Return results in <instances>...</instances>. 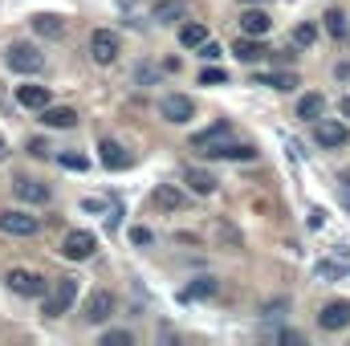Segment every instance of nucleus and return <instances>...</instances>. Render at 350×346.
<instances>
[{
  "mask_svg": "<svg viewBox=\"0 0 350 346\" xmlns=\"http://www.w3.org/2000/svg\"><path fill=\"white\" fill-rule=\"evenodd\" d=\"M4 62H8V70H16V74H37V70L45 66L41 49H37V45H29V41H12V45H8V53H4Z\"/></svg>",
  "mask_w": 350,
  "mask_h": 346,
  "instance_id": "obj_1",
  "label": "nucleus"
},
{
  "mask_svg": "<svg viewBox=\"0 0 350 346\" xmlns=\"http://www.w3.org/2000/svg\"><path fill=\"white\" fill-rule=\"evenodd\" d=\"M228 143H232V131H228V122H216V127H208V131L191 135V147H196V151H204L208 159H220Z\"/></svg>",
  "mask_w": 350,
  "mask_h": 346,
  "instance_id": "obj_2",
  "label": "nucleus"
},
{
  "mask_svg": "<svg viewBox=\"0 0 350 346\" xmlns=\"http://www.w3.org/2000/svg\"><path fill=\"white\" fill-rule=\"evenodd\" d=\"M74 297H78V281H74V277H62V281L53 285V293L45 297L41 314H45V318H62V314L74 306Z\"/></svg>",
  "mask_w": 350,
  "mask_h": 346,
  "instance_id": "obj_3",
  "label": "nucleus"
},
{
  "mask_svg": "<svg viewBox=\"0 0 350 346\" xmlns=\"http://www.w3.org/2000/svg\"><path fill=\"white\" fill-rule=\"evenodd\" d=\"M4 285H8L12 293H21V297H45V277L33 273V269H8Z\"/></svg>",
  "mask_w": 350,
  "mask_h": 346,
  "instance_id": "obj_4",
  "label": "nucleus"
},
{
  "mask_svg": "<svg viewBox=\"0 0 350 346\" xmlns=\"http://www.w3.org/2000/svg\"><path fill=\"white\" fill-rule=\"evenodd\" d=\"M314 139H318V147L338 151V147H347L350 131H347V122H338V118H318L314 122Z\"/></svg>",
  "mask_w": 350,
  "mask_h": 346,
  "instance_id": "obj_5",
  "label": "nucleus"
},
{
  "mask_svg": "<svg viewBox=\"0 0 350 346\" xmlns=\"http://www.w3.org/2000/svg\"><path fill=\"white\" fill-rule=\"evenodd\" d=\"M90 57H94L98 66H110V62L118 57V37H114L110 29H94V33H90Z\"/></svg>",
  "mask_w": 350,
  "mask_h": 346,
  "instance_id": "obj_6",
  "label": "nucleus"
},
{
  "mask_svg": "<svg viewBox=\"0 0 350 346\" xmlns=\"http://www.w3.org/2000/svg\"><path fill=\"white\" fill-rule=\"evenodd\" d=\"M159 114L179 127V122H187V118L196 114V102H191L187 94H163V98H159Z\"/></svg>",
  "mask_w": 350,
  "mask_h": 346,
  "instance_id": "obj_7",
  "label": "nucleus"
},
{
  "mask_svg": "<svg viewBox=\"0 0 350 346\" xmlns=\"http://www.w3.org/2000/svg\"><path fill=\"white\" fill-rule=\"evenodd\" d=\"M110 314H114V297H110V289H94V293L86 297V310H82V318H86L90 326H102Z\"/></svg>",
  "mask_w": 350,
  "mask_h": 346,
  "instance_id": "obj_8",
  "label": "nucleus"
},
{
  "mask_svg": "<svg viewBox=\"0 0 350 346\" xmlns=\"http://www.w3.org/2000/svg\"><path fill=\"white\" fill-rule=\"evenodd\" d=\"M318 326H322L326 334L347 330V326H350V302H326V306H322V314H318Z\"/></svg>",
  "mask_w": 350,
  "mask_h": 346,
  "instance_id": "obj_9",
  "label": "nucleus"
},
{
  "mask_svg": "<svg viewBox=\"0 0 350 346\" xmlns=\"http://www.w3.org/2000/svg\"><path fill=\"white\" fill-rule=\"evenodd\" d=\"M37 228H41L37 216H25V212H0V232H8V237H33Z\"/></svg>",
  "mask_w": 350,
  "mask_h": 346,
  "instance_id": "obj_10",
  "label": "nucleus"
},
{
  "mask_svg": "<svg viewBox=\"0 0 350 346\" xmlns=\"http://www.w3.org/2000/svg\"><path fill=\"white\" fill-rule=\"evenodd\" d=\"M94 232H70L66 241H62V257L66 261H90L94 257Z\"/></svg>",
  "mask_w": 350,
  "mask_h": 346,
  "instance_id": "obj_11",
  "label": "nucleus"
},
{
  "mask_svg": "<svg viewBox=\"0 0 350 346\" xmlns=\"http://www.w3.org/2000/svg\"><path fill=\"white\" fill-rule=\"evenodd\" d=\"M151 200H155V208H163V212H183V208H187V196H183L175 183H159Z\"/></svg>",
  "mask_w": 350,
  "mask_h": 346,
  "instance_id": "obj_12",
  "label": "nucleus"
},
{
  "mask_svg": "<svg viewBox=\"0 0 350 346\" xmlns=\"http://www.w3.org/2000/svg\"><path fill=\"white\" fill-rule=\"evenodd\" d=\"M16 196H21L25 204H49V196H53V191H49V183H41V179H29V175H25V179H16Z\"/></svg>",
  "mask_w": 350,
  "mask_h": 346,
  "instance_id": "obj_13",
  "label": "nucleus"
},
{
  "mask_svg": "<svg viewBox=\"0 0 350 346\" xmlns=\"http://www.w3.org/2000/svg\"><path fill=\"white\" fill-rule=\"evenodd\" d=\"M269 29H273V21H269L265 8H245V12H241V33H249V37H265Z\"/></svg>",
  "mask_w": 350,
  "mask_h": 346,
  "instance_id": "obj_14",
  "label": "nucleus"
},
{
  "mask_svg": "<svg viewBox=\"0 0 350 346\" xmlns=\"http://www.w3.org/2000/svg\"><path fill=\"white\" fill-rule=\"evenodd\" d=\"M232 53H237L241 62H249V66H253V62H261V57L269 53V49L261 45V37H249V33H237V45H232Z\"/></svg>",
  "mask_w": 350,
  "mask_h": 346,
  "instance_id": "obj_15",
  "label": "nucleus"
},
{
  "mask_svg": "<svg viewBox=\"0 0 350 346\" xmlns=\"http://www.w3.org/2000/svg\"><path fill=\"white\" fill-rule=\"evenodd\" d=\"M183 183H187L196 196H212V191H216V175L204 172V168H183Z\"/></svg>",
  "mask_w": 350,
  "mask_h": 346,
  "instance_id": "obj_16",
  "label": "nucleus"
},
{
  "mask_svg": "<svg viewBox=\"0 0 350 346\" xmlns=\"http://www.w3.org/2000/svg\"><path fill=\"white\" fill-rule=\"evenodd\" d=\"M33 29H37L41 37H49V41L66 37V21H62L57 12H37V16H33Z\"/></svg>",
  "mask_w": 350,
  "mask_h": 346,
  "instance_id": "obj_17",
  "label": "nucleus"
},
{
  "mask_svg": "<svg viewBox=\"0 0 350 346\" xmlns=\"http://www.w3.org/2000/svg\"><path fill=\"white\" fill-rule=\"evenodd\" d=\"M41 122L53 127V131H66V127L78 122V110H70V106H45V110H41Z\"/></svg>",
  "mask_w": 350,
  "mask_h": 346,
  "instance_id": "obj_18",
  "label": "nucleus"
},
{
  "mask_svg": "<svg viewBox=\"0 0 350 346\" xmlns=\"http://www.w3.org/2000/svg\"><path fill=\"white\" fill-rule=\"evenodd\" d=\"M102 163H106L110 172H126V168H131V155H126L114 139H102Z\"/></svg>",
  "mask_w": 350,
  "mask_h": 346,
  "instance_id": "obj_19",
  "label": "nucleus"
},
{
  "mask_svg": "<svg viewBox=\"0 0 350 346\" xmlns=\"http://www.w3.org/2000/svg\"><path fill=\"white\" fill-rule=\"evenodd\" d=\"M183 12H187V4H183V0H159V4L151 8V21H155V25H175Z\"/></svg>",
  "mask_w": 350,
  "mask_h": 346,
  "instance_id": "obj_20",
  "label": "nucleus"
},
{
  "mask_svg": "<svg viewBox=\"0 0 350 346\" xmlns=\"http://www.w3.org/2000/svg\"><path fill=\"white\" fill-rule=\"evenodd\" d=\"M16 102L29 106V110H45L49 106V86H21L16 90Z\"/></svg>",
  "mask_w": 350,
  "mask_h": 346,
  "instance_id": "obj_21",
  "label": "nucleus"
},
{
  "mask_svg": "<svg viewBox=\"0 0 350 346\" xmlns=\"http://www.w3.org/2000/svg\"><path fill=\"white\" fill-rule=\"evenodd\" d=\"M322 110H326V98H322V94H306V98L297 102V118L318 122V118H322Z\"/></svg>",
  "mask_w": 350,
  "mask_h": 346,
  "instance_id": "obj_22",
  "label": "nucleus"
},
{
  "mask_svg": "<svg viewBox=\"0 0 350 346\" xmlns=\"http://www.w3.org/2000/svg\"><path fill=\"white\" fill-rule=\"evenodd\" d=\"M350 273V261L342 257V261H322V265H318V269H314V277H318V281H334V277H347Z\"/></svg>",
  "mask_w": 350,
  "mask_h": 346,
  "instance_id": "obj_23",
  "label": "nucleus"
},
{
  "mask_svg": "<svg viewBox=\"0 0 350 346\" xmlns=\"http://www.w3.org/2000/svg\"><path fill=\"white\" fill-rule=\"evenodd\" d=\"M179 41H183L187 49H200V45L208 41V25H196V21L183 25V29H179Z\"/></svg>",
  "mask_w": 350,
  "mask_h": 346,
  "instance_id": "obj_24",
  "label": "nucleus"
},
{
  "mask_svg": "<svg viewBox=\"0 0 350 346\" xmlns=\"http://www.w3.org/2000/svg\"><path fill=\"white\" fill-rule=\"evenodd\" d=\"M326 33H330L334 41L347 37V12H342V8H330V12H326Z\"/></svg>",
  "mask_w": 350,
  "mask_h": 346,
  "instance_id": "obj_25",
  "label": "nucleus"
},
{
  "mask_svg": "<svg viewBox=\"0 0 350 346\" xmlns=\"http://www.w3.org/2000/svg\"><path fill=\"white\" fill-rule=\"evenodd\" d=\"M261 86H273V90H293L297 86V74L293 70H281V74H269V78H257Z\"/></svg>",
  "mask_w": 350,
  "mask_h": 346,
  "instance_id": "obj_26",
  "label": "nucleus"
},
{
  "mask_svg": "<svg viewBox=\"0 0 350 346\" xmlns=\"http://www.w3.org/2000/svg\"><path fill=\"white\" fill-rule=\"evenodd\" d=\"M220 159H257V147L253 143H228Z\"/></svg>",
  "mask_w": 350,
  "mask_h": 346,
  "instance_id": "obj_27",
  "label": "nucleus"
},
{
  "mask_svg": "<svg viewBox=\"0 0 350 346\" xmlns=\"http://www.w3.org/2000/svg\"><path fill=\"white\" fill-rule=\"evenodd\" d=\"M57 163H62L66 172H86V168H90V159H86V155H78V151H66V155H57Z\"/></svg>",
  "mask_w": 350,
  "mask_h": 346,
  "instance_id": "obj_28",
  "label": "nucleus"
},
{
  "mask_svg": "<svg viewBox=\"0 0 350 346\" xmlns=\"http://www.w3.org/2000/svg\"><path fill=\"white\" fill-rule=\"evenodd\" d=\"M216 293V281L212 277H200L196 285H187V297H212Z\"/></svg>",
  "mask_w": 350,
  "mask_h": 346,
  "instance_id": "obj_29",
  "label": "nucleus"
},
{
  "mask_svg": "<svg viewBox=\"0 0 350 346\" xmlns=\"http://www.w3.org/2000/svg\"><path fill=\"white\" fill-rule=\"evenodd\" d=\"M228 74L220 70V66H204V74H200V86H220Z\"/></svg>",
  "mask_w": 350,
  "mask_h": 346,
  "instance_id": "obj_30",
  "label": "nucleus"
},
{
  "mask_svg": "<svg viewBox=\"0 0 350 346\" xmlns=\"http://www.w3.org/2000/svg\"><path fill=\"white\" fill-rule=\"evenodd\" d=\"M135 343V334H126V330H106L102 334V346H131Z\"/></svg>",
  "mask_w": 350,
  "mask_h": 346,
  "instance_id": "obj_31",
  "label": "nucleus"
},
{
  "mask_svg": "<svg viewBox=\"0 0 350 346\" xmlns=\"http://www.w3.org/2000/svg\"><path fill=\"white\" fill-rule=\"evenodd\" d=\"M314 37H318L314 25H297V29H293V45H314Z\"/></svg>",
  "mask_w": 350,
  "mask_h": 346,
  "instance_id": "obj_32",
  "label": "nucleus"
},
{
  "mask_svg": "<svg viewBox=\"0 0 350 346\" xmlns=\"http://www.w3.org/2000/svg\"><path fill=\"white\" fill-rule=\"evenodd\" d=\"M200 57H204V62H216V57H220V45H216V41H204V45H200Z\"/></svg>",
  "mask_w": 350,
  "mask_h": 346,
  "instance_id": "obj_33",
  "label": "nucleus"
},
{
  "mask_svg": "<svg viewBox=\"0 0 350 346\" xmlns=\"http://www.w3.org/2000/svg\"><path fill=\"white\" fill-rule=\"evenodd\" d=\"M131 241H135V245H151V228H143V224L131 228Z\"/></svg>",
  "mask_w": 350,
  "mask_h": 346,
  "instance_id": "obj_34",
  "label": "nucleus"
},
{
  "mask_svg": "<svg viewBox=\"0 0 350 346\" xmlns=\"http://www.w3.org/2000/svg\"><path fill=\"white\" fill-rule=\"evenodd\" d=\"M338 196H342V204L350 208V172H347V175H338Z\"/></svg>",
  "mask_w": 350,
  "mask_h": 346,
  "instance_id": "obj_35",
  "label": "nucleus"
},
{
  "mask_svg": "<svg viewBox=\"0 0 350 346\" xmlns=\"http://www.w3.org/2000/svg\"><path fill=\"white\" fill-rule=\"evenodd\" d=\"M135 82H155V66H139L135 70Z\"/></svg>",
  "mask_w": 350,
  "mask_h": 346,
  "instance_id": "obj_36",
  "label": "nucleus"
},
{
  "mask_svg": "<svg viewBox=\"0 0 350 346\" xmlns=\"http://www.w3.org/2000/svg\"><path fill=\"white\" fill-rule=\"evenodd\" d=\"M29 155H37V159H41V155H49V143H41V139H33V143H29Z\"/></svg>",
  "mask_w": 350,
  "mask_h": 346,
  "instance_id": "obj_37",
  "label": "nucleus"
},
{
  "mask_svg": "<svg viewBox=\"0 0 350 346\" xmlns=\"http://www.w3.org/2000/svg\"><path fill=\"white\" fill-rule=\"evenodd\" d=\"M322 220H326V212H322V208H314V212H310V224H314V228H322Z\"/></svg>",
  "mask_w": 350,
  "mask_h": 346,
  "instance_id": "obj_38",
  "label": "nucleus"
},
{
  "mask_svg": "<svg viewBox=\"0 0 350 346\" xmlns=\"http://www.w3.org/2000/svg\"><path fill=\"white\" fill-rule=\"evenodd\" d=\"M342 110H347V118H350V94H347V102H342Z\"/></svg>",
  "mask_w": 350,
  "mask_h": 346,
  "instance_id": "obj_39",
  "label": "nucleus"
},
{
  "mask_svg": "<svg viewBox=\"0 0 350 346\" xmlns=\"http://www.w3.org/2000/svg\"><path fill=\"white\" fill-rule=\"evenodd\" d=\"M245 4H265V0H245Z\"/></svg>",
  "mask_w": 350,
  "mask_h": 346,
  "instance_id": "obj_40",
  "label": "nucleus"
},
{
  "mask_svg": "<svg viewBox=\"0 0 350 346\" xmlns=\"http://www.w3.org/2000/svg\"><path fill=\"white\" fill-rule=\"evenodd\" d=\"M0 155H4V139H0Z\"/></svg>",
  "mask_w": 350,
  "mask_h": 346,
  "instance_id": "obj_41",
  "label": "nucleus"
}]
</instances>
